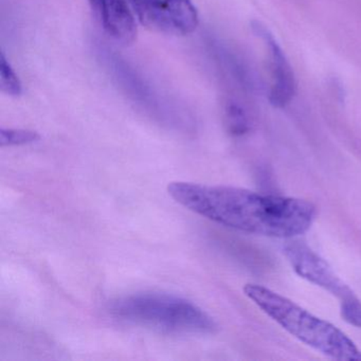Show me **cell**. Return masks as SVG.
I'll list each match as a JSON object with an SVG mask.
<instances>
[{
  "instance_id": "3",
  "label": "cell",
  "mask_w": 361,
  "mask_h": 361,
  "mask_svg": "<svg viewBox=\"0 0 361 361\" xmlns=\"http://www.w3.org/2000/svg\"><path fill=\"white\" fill-rule=\"evenodd\" d=\"M117 318L166 334H207L214 320L192 302L166 293H138L117 300L111 306Z\"/></svg>"
},
{
  "instance_id": "8",
  "label": "cell",
  "mask_w": 361,
  "mask_h": 361,
  "mask_svg": "<svg viewBox=\"0 0 361 361\" xmlns=\"http://www.w3.org/2000/svg\"><path fill=\"white\" fill-rule=\"evenodd\" d=\"M109 62L113 66L116 79L119 81L120 85L126 90V94L132 97L133 100L137 101L138 104L149 109L151 113H153V111H158L159 102L154 92H152L151 87L145 84V81L120 59L111 58Z\"/></svg>"
},
{
  "instance_id": "10",
  "label": "cell",
  "mask_w": 361,
  "mask_h": 361,
  "mask_svg": "<svg viewBox=\"0 0 361 361\" xmlns=\"http://www.w3.org/2000/svg\"><path fill=\"white\" fill-rule=\"evenodd\" d=\"M39 139H41V136L33 130H13V128H1L0 130V145L1 147L30 145V143L37 142Z\"/></svg>"
},
{
  "instance_id": "6",
  "label": "cell",
  "mask_w": 361,
  "mask_h": 361,
  "mask_svg": "<svg viewBox=\"0 0 361 361\" xmlns=\"http://www.w3.org/2000/svg\"><path fill=\"white\" fill-rule=\"evenodd\" d=\"M88 3L109 37L122 44L134 42L136 20L128 0H88Z\"/></svg>"
},
{
  "instance_id": "11",
  "label": "cell",
  "mask_w": 361,
  "mask_h": 361,
  "mask_svg": "<svg viewBox=\"0 0 361 361\" xmlns=\"http://www.w3.org/2000/svg\"><path fill=\"white\" fill-rule=\"evenodd\" d=\"M227 122L230 132L234 135H243L247 130V120L244 113L236 105H230L227 109Z\"/></svg>"
},
{
  "instance_id": "7",
  "label": "cell",
  "mask_w": 361,
  "mask_h": 361,
  "mask_svg": "<svg viewBox=\"0 0 361 361\" xmlns=\"http://www.w3.org/2000/svg\"><path fill=\"white\" fill-rule=\"evenodd\" d=\"M259 35H264L271 54L272 75L274 85L270 94V102L276 107H283L288 104L295 92V78L290 66L287 63L284 54L276 45L274 39L261 29Z\"/></svg>"
},
{
  "instance_id": "9",
  "label": "cell",
  "mask_w": 361,
  "mask_h": 361,
  "mask_svg": "<svg viewBox=\"0 0 361 361\" xmlns=\"http://www.w3.org/2000/svg\"><path fill=\"white\" fill-rule=\"evenodd\" d=\"M0 87L9 96L18 97L23 92L20 78L16 75L4 54H1V58H0Z\"/></svg>"
},
{
  "instance_id": "2",
  "label": "cell",
  "mask_w": 361,
  "mask_h": 361,
  "mask_svg": "<svg viewBox=\"0 0 361 361\" xmlns=\"http://www.w3.org/2000/svg\"><path fill=\"white\" fill-rule=\"evenodd\" d=\"M244 293L285 331L325 356L361 361V350L338 327L310 314L291 300L259 284H246Z\"/></svg>"
},
{
  "instance_id": "1",
  "label": "cell",
  "mask_w": 361,
  "mask_h": 361,
  "mask_svg": "<svg viewBox=\"0 0 361 361\" xmlns=\"http://www.w3.org/2000/svg\"><path fill=\"white\" fill-rule=\"evenodd\" d=\"M168 193L188 210L244 233L293 238L316 219L314 204L301 198L261 194L242 188L174 181Z\"/></svg>"
},
{
  "instance_id": "5",
  "label": "cell",
  "mask_w": 361,
  "mask_h": 361,
  "mask_svg": "<svg viewBox=\"0 0 361 361\" xmlns=\"http://www.w3.org/2000/svg\"><path fill=\"white\" fill-rule=\"evenodd\" d=\"M130 3L139 22L158 32L188 35L200 23L192 0H130Z\"/></svg>"
},
{
  "instance_id": "4",
  "label": "cell",
  "mask_w": 361,
  "mask_h": 361,
  "mask_svg": "<svg viewBox=\"0 0 361 361\" xmlns=\"http://www.w3.org/2000/svg\"><path fill=\"white\" fill-rule=\"evenodd\" d=\"M293 270L308 282L321 287L337 298L344 321L361 329V301L354 291L335 274L333 268L314 250L301 243L293 242L284 249Z\"/></svg>"
}]
</instances>
